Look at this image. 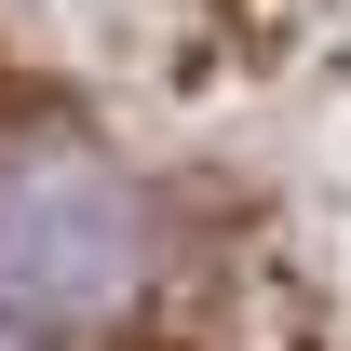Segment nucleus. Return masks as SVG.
I'll use <instances>...</instances> for the list:
<instances>
[{
	"label": "nucleus",
	"mask_w": 351,
	"mask_h": 351,
	"mask_svg": "<svg viewBox=\"0 0 351 351\" xmlns=\"http://www.w3.org/2000/svg\"><path fill=\"white\" fill-rule=\"evenodd\" d=\"M162 284V217L135 162L68 108H0V338L108 351Z\"/></svg>",
	"instance_id": "1"
}]
</instances>
